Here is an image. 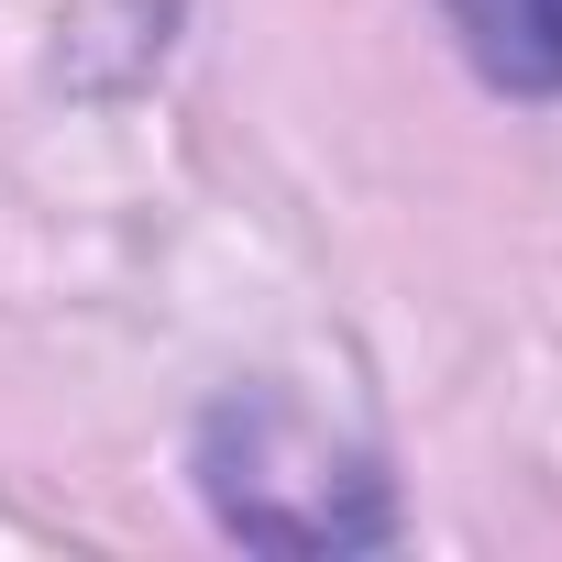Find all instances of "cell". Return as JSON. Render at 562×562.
<instances>
[{"label":"cell","mask_w":562,"mask_h":562,"mask_svg":"<svg viewBox=\"0 0 562 562\" xmlns=\"http://www.w3.org/2000/svg\"><path fill=\"white\" fill-rule=\"evenodd\" d=\"M452 34L485 89H507V100L562 89V0H452Z\"/></svg>","instance_id":"cell-1"}]
</instances>
